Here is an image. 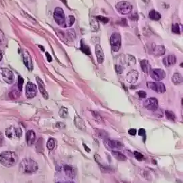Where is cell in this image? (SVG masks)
I'll use <instances>...</instances> for the list:
<instances>
[{
  "mask_svg": "<svg viewBox=\"0 0 183 183\" xmlns=\"http://www.w3.org/2000/svg\"><path fill=\"white\" fill-rule=\"evenodd\" d=\"M182 75L179 73H175L172 77V82L175 84H180L182 83Z\"/></svg>",
  "mask_w": 183,
  "mask_h": 183,
  "instance_id": "d4e9b609",
  "label": "cell"
},
{
  "mask_svg": "<svg viewBox=\"0 0 183 183\" xmlns=\"http://www.w3.org/2000/svg\"><path fill=\"white\" fill-rule=\"evenodd\" d=\"M23 57V61H24V65H25L26 68H28L29 70H32L33 68L32 65V58L29 53L27 51L24 50L22 54Z\"/></svg>",
  "mask_w": 183,
  "mask_h": 183,
  "instance_id": "4fadbf2b",
  "label": "cell"
},
{
  "mask_svg": "<svg viewBox=\"0 0 183 183\" xmlns=\"http://www.w3.org/2000/svg\"><path fill=\"white\" fill-rule=\"evenodd\" d=\"M149 18L152 19V20L158 21L159 19H161V15L158 13V12L156 11V10H152L150 12H149Z\"/></svg>",
  "mask_w": 183,
  "mask_h": 183,
  "instance_id": "cb8c5ba5",
  "label": "cell"
},
{
  "mask_svg": "<svg viewBox=\"0 0 183 183\" xmlns=\"http://www.w3.org/2000/svg\"><path fill=\"white\" fill-rule=\"evenodd\" d=\"M165 114H166V117H167V119H168L169 120L176 121L177 117H176L175 114H174L173 111H169V110H166V111H165Z\"/></svg>",
  "mask_w": 183,
  "mask_h": 183,
  "instance_id": "4316f807",
  "label": "cell"
},
{
  "mask_svg": "<svg viewBox=\"0 0 183 183\" xmlns=\"http://www.w3.org/2000/svg\"><path fill=\"white\" fill-rule=\"evenodd\" d=\"M150 75L151 77L154 79L155 81H161L163 80L166 77V73L162 69H152L150 70Z\"/></svg>",
  "mask_w": 183,
  "mask_h": 183,
  "instance_id": "8fae6325",
  "label": "cell"
},
{
  "mask_svg": "<svg viewBox=\"0 0 183 183\" xmlns=\"http://www.w3.org/2000/svg\"><path fill=\"white\" fill-rule=\"evenodd\" d=\"M26 139L28 146L33 145L35 142V140H36V133L32 130L28 131L26 133Z\"/></svg>",
  "mask_w": 183,
  "mask_h": 183,
  "instance_id": "5bb4252c",
  "label": "cell"
},
{
  "mask_svg": "<svg viewBox=\"0 0 183 183\" xmlns=\"http://www.w3.org/2000/svg\"><path fill=\"white\" fill-rule=\"evenodd\" d=\"M18 161V157L16 154L12 151H5L0 155V163L5 167H11L15 166Z\"/></svg>",
  "mask_w": 183,
  "mask_h": 183,
  "instance_id": "7a4b0ae2",
  "label": "cell"
},
{
  "mask_svg": "<svg viewBox=\"0 0 183 183\" xmlns=\"http://www.w3.org/2000/svg\"><path fill=\"white\" fill-rule=\"evenodd\" d=\"M4 40V35H3V32L0 30V42L3 41Z\"/></svg>",
  "mask_w": 183,
  "mask_h": 183,
  "instance_id": "bcb514c9",
  "label": "cell"
},
{
  "mask_svg": "<svg viewBox=\"0 0 183 183\" xmlns=\"http://www.w3.org/2000/svg\"><path fill=\"white\" fill-rule=\"evenodd\" d=\"M144 106L148 110L155 111L158 109V101L155 98H149L144 102Z\"/></svg>",
  "mask_w": 183,
  "mask_h": 183,
  "instance_id": "9c48e42d",
  "label": "cell"
},
{
  "mask_svg": "<svg viewBox=\"0 0 183 183\" xmlns=\"http://www.w3.org/2000/svg\"><path fill=\"white\" fill-rule=\"evenodd\" d=\"M5 140H4V135H3L2 133L0 132V147L1 146H2L3 144H4Z\"/></svg>",
  "mask_w": 183,
  "mask_h": 183,
  "instance_id": "b9f144b4",
  "label": "cell"
},
{
  "mask_svg": "<svg viewBox=\"0 0 183 183\" xmlns=\"http://www.w3.org/2000/svg\"><path fill=\"white\" fill-rule=\"evenodd\" d=\"M105 146L108 149H120L122 147V144L119 141L105 139L104 141Z\"/></svg>",
  "mask_w": 183,
  "mask_h": 183,
  "instance_id": "7c38bea8",
  "label": "cell"
},
{
  "mask_svg": "<svg viewBox=\"0 0 183 183\" xmlns=\"http://www.w3.org/2000/svg\"><path fill=\"white\" fill-rule=\"evenodd\" d=\"M54 18L59 26L62 27H69L73 24L75 18L73 15H70L68 18H66L64 11L61 8H56L54 13Z\"/></svg>",
  "mask_w": 183,
  "mask_h": 183,
  "instance_id": "6da1fadb",
  "label": "cell"
},
{
  "mask_svg": "<svg viewBox=\"0 0 183 183\" xmlns=\"http://www.w3.org/2000/svg\"><path fill=\"white\" fill-rule=\"evenodd\" d=\"M147 87L158 93H163L166 92V87L162 82H147Z\"/></svg>",
  "mask_w": 183,
  "mask_h": 183,
  "instance_id": "ba28073f",
  "label": "cell"
},
{
  "mask_svg": "<svg viewBox=\"0 0 183 183\" xmlns=\"http://www.w3.org/2000/svg\"><path fill=\"white\" fill-rule=\"evenodd\" d=\"M59 115L62 118H65L68 117V108H66L65 107H62L60 110H59Z\"/></svg>",
  "mask_w": 183,
  "mask_h": 183,
  "instance_id": "f546056e",
  "label": "cell"
},
{
  "mask_svg": "<svg viewBox=\"0 0 183 183\" xmlns=\"http://www.w3.org/2000/svg\"><path fill=\"white\" fill-rule=\"evenodd\" d=\"M37 82H38V87H39L40 92H41V94L43 95V98H45V99H48V93H47L46 90H45V84L43 82V81L40 79L39 77H37Z\"/></svg>",
  "mask_w": 183,
  "mask_h": 183,
  "instance_id": "ac0fdd59",
  "label": "cell"
},
{
  "mask_svg": "<svg viewBox=\"0 0 183 183\" xmlns=\"http://www.w3.org/2000/svg\"><path fill=\"white\" fill-rule=\"evenodd\" d=\"M83 145H84V147H85V149H86V151H87V152H90V149H88V147H87V146H86V145H85V144H83Z\"/></svg>",
  "mask_w": 183,
  "mask_h": 183,
  "instance_id": "c3c4849f",
  "label": "cell"
},
{
  "mask_svg": "<svg viewBox=\"0 0 183 183\" xmlns=\"http://www.w3.org/2000/svg\"><path fill=\"white\" fill-rule=\"evenodd\" d=\"M112 155L114 156V158H116L119 161H126L128 160V158H127L125 155H123L122 152L117 150L112 151Z\"/></svg>",
  "mask_w": 183,
  "mask_h": 183,
  "instance_id": "44dd1931",
  "label": "cell"
},
{
  "mask_svg": "<svg viewBox=\"0 0 183 183\" xmlns=\"http://www.w3.org/2000/svg\"><path fill=\"white\" fill-rule=\"evenodd\" d=\"M117 11H119V13L123 14V15H127L131 13L133 6L129 2L127 1H121L119 2L116 5Z\"/></svg>",
  "mask_w": 183,
  "mask_h": 183,
  "instance_id": "277c9868",
  "label": "cell"
},
{
  "mask_svg": "<svg viewBox=\"0 0 183 183\" xmlns=\"http://www.w3.org/2000/svg\"><path fill=\"white\" fill-rule=\"evenodd\" d=\"M45 55L47 56V59H48V62H51V61L52 60V56H51L50 54H49L48 52H45Z\"/></svg>",
  "mask_w": 183,
  "mask_h": 183,
  "instance_id": "f6af8a7d",
  "label": "cell"
},
{
  "mask_svg": "<svg viewBox=\"0 0 183 183\" xmlns=\"http://www.w3.org/2000/svg\"><path fill=\"white\" fill-rule=\"evenodd\" d=\"M116 70H117V72L118 73H122L123 72V68L119 65L116 66Z\"/></svg>",
  "mask_w": 183,
  "mask_h": 183,
  "instance_id": "ee69618b",
  "label": "cell"
},
{
  "mask_svg": "<svg viewBox=\"0 0 183 183\" xmlns=\"http://www.w3.org/2000/svg\"><path fill=\"white\" fill-rule=\"evenodd\" d=\"M141 65V68L144 73H148L150 72L151 70V65L149 64V61L147 60V59H144V60H141L140 62Z\"/></svg>",
  "mask_w": 183,
  "mask_h": 183,
  "instance_id": "ffe728a7",
  "label": "cell"
},
{
  "mask_svg": "<svg viewBox=\"0 0 183 183\" xmlns=\"http://www.w3.org/2000/svg\"><path fill=\"white\" fill-rule=\"evenodd\" d=\"M172 31H173V32L175 33V34H180V27H179V25L178 24H173V26H172Z\"/></svg>",
  "mask_w": 183,
  "mask_h": 183,
  "instance_id": "d6a6232c",
  "label": "cell"
},
{
  "mask_svg": "<svg viewBox=\"0 0 183 183\" xmlns=\"http://www.w3.org/2000/svg\"><path fill=\"white\" fill-rule=\"evenodd\" d=\"M68 183H74V182H68Z\"/></svg>",
  "mask_w": 183,
  "mask_h": 183,
  "instance_id": "f907efd6",
  "label": "cell"
},
{
  "mask_svg": "<svg viewBox=\"0 0 183 183\" xmlns=\"http://www.w3.org/2000/svg\"><path fill=\"white\" fill-rule=\"evenodd\" d=\"M165 48L163 45H157L155 46L153 48V53L155 54L156 56H161L165 54Z\"/></svg>",
  "mask_w": 183,
  "mask_h": 183,
  "instance_id": "7402d4cb",
  "label": "cell"
},
{
  "mask_svg": "<svg viewBox=\"0 0 183 183\" xmlns=\"http://www.w3.org/2000/svg\"><path fill=\"white\" fill-rule=\"evenodd\" d=\"M110 44L111 45L112 50L118 52L122 45V38L119 33H113L110 38Z\"/></svg>",
  "mask_w": 183,
  "mask_h": 183,
  "instance_id": "5b68a950",
  "label": "cell"
},
{
  "mask_svg": "<svg viewBox=\"0 0 183 183\" xmlns=\"http://www.w3.org/2000/svg\"><path fill=\"white\" fill-rule=\"evenodd\" d=\"M95 133L96 135H98L99 138H107L108 137V133H107L106 131H103V130H100V129H95Z\"/></svg>",
  "mask_w": 183,
  "mask_h": 183,
  "instance_id": "484cf974",
  "label": "cell"
},
{
  "mask_svg": "<svg viewBox=\"0 0 183 183\" xmlns=\"http://www.w3.org/2000/svg\"><path fill=\"white\" fill-rule=\"evenodd\" d=\"M63 168H64L65 174L67 177H70V178H74L75 176V168L73 166H70V165H65L63 167Z\"/></svg>",
  "mask_w": 183,
  "mask_h": 183,
  "instance_id": "d6986e66",
  "label": "cell"
},
{
  "mask_svg": "<svg viewBox=\"0 0 183 183\" xmlns=\"http://www.w3.org/2000/svg\"><path fill=\"white\" fill-rule=\"evenodd\" d=\"M22 131L20 128L11 126L7 128L5 131V135L10 138H19L22 135Z\"/></svg>",
  "mask_w": 183,
  "mask_h": 183,
  "instance_id": "8992f818",
  "label": "cell"
},
{
  "mask_svg": "<svg viewBox=\"0 0 183 183\" xmlns=\"http://www.w3.org/2000/svg\"><path fill=\"white\" fill-rule=\"evenodd\" d=\"M129 18L132 21H136L138 19V15L136 13H133L131 15H130Z\"/></svg>",
  "mask_w": 183,
  "mask_h": 183,
  "instance_id": "74e56055",
  "label": "cell"
},
{
  "mask_svg": "<svg viewBox=\"0 0 183 183\" xmlns=\"http://www.w3.org/2000/svg\"><path fill=\"white\" fill-rule=\"evenodd\" d=\"M60 125L62 126V128H64V127H65V124H63V123H62V122L57 123V127H58V128H59V127Z\"/></svg>",
  "mask_w": 183,
  "mask_h": 183,
  "instance_id": "7dc6e473",
  "label": "cell"
},
{
  "mask_svg": "<svg viewBox=\"0 0 183 183\" xmlns=\"http://www.w3.org/2000/svg\"><path fill=\"white\" fill-rule=\"evenodd\" d=\"M137 93H138V96H139L141 98H145L146 97H147V93L144 91H139Z\"/></svg>",
  "mask_w": 183,
  "mask_h": 183,
  "instance_id": "60d3db41",
  "label": "cell"
},
{
  "mask_svg": "<svg viewBox=\"0 0 183 183\" xmlns=\"http://www.w3.org/2000/svg\"><path fill=\"white\" fill-rule=\"evenodd\" d=\"M163 62L166 67L172 66L177 62V57L175 55H168L163 58Z\"/></svg>",
  "mask_w": 183,
  "mask_h": 183,
  "instance_id": "e0dca14e",
  "label": "cell"
},
{
  "mask_svg": "<svg viewBox=\"0 0 183 183\" xmlns=\"http://www.w3.org/2000/svg\"><path fill=\"white\" fill-rule=\"evenodd\" d=\"M95 18L98 21V22H101L102 23H103V24H107L109 22V19L108 18L104 17V16H101V15H99V16H96Z\"/></svg>",
  "mask_w": 183,
  "mask_h": 183,
  "instance_id": "e575fe53",
  "label": "cell"
},
{
  "mask_svg": "<svg viewBox=\"0 0 183 183\" xmlns=\"http://www.w3.org/2000/svg\"><path fill=\"white\" fill-rule=\"evenodd\" d=\"M134 157L135 158V159L138 160V161H143V160L144 159V156L143 155L141 154V153H140L139 152H137V151H135L134 152Z\"/></svg>",
  "mask_w": 183,
  "mask_h": 183,
  "instance_id": "836d02e7",
  "label": "cell"
},
{
  "mask_svg": "<svg viewBox=\"0 0 183 183\" xmlns=\"http://www.w3.org/2000/svg\"><path fill=\"white\" fill-rule=\"evenodd\" d=\"M55 145H56L55 140H54L53 138H49L48 141H47V144H46L47 148H48L49 150H52V149L55 147Z\"/></svg>",
  "mask_w": 183,
  "mask_h": 183,
  "instance_id": "f1b7e54d",
  "label": "cell"
},
{
  "mask_svg": "<svg viewBox=\"0 0 183 183\" xmlns=\"http://www.w3.org/2000/svg\"><path fill=\"white\" fill-rule=\"evenodd\" d=\"M57 183H61V182H57Z\"/></svg>",
  "mask_w": 183,
  "mask_h": 183,
  "instance_id": "816d5d0a",
  "label": "cell"
},
{
  "mask_svg": "<svg viewBox=\"0 0 183 183\" xmlns=\"http://www.w3.org/2000/svg\"><path fill=\"white\" fill-rule=\"evenodd\" d=\"M37 92H38V90H37L36 85L32 82H28L26 88V94L27 98H29V99L33 98L36 96Z\"/></svg>",
  "mask_w": 183,
  "mask_h": 183,
  "instance_id": "30bf717a",
  "label": "cell"
},
{
  "mask_svg": "<svg viewBox=\"0 0 183 183\" xmlns=\"http://www.w3.org/2000/svg\"><path fill=\"white\" fill-rule=\"evenodd\" d=\"M138 135H139L140 136H142V137L146 136L145 129H144V128H141V129H139V131H138Z\"/></svg>",
  "mask_w": 183,
  "mask_h": 183,
  "instance_id": "ab89813d",
  "label": "cell"
},
{
  "mask_svg": "<svg viewBox=\"0 0 183 183\" xmlns=\"http://www.w3.org/2000/svg\"><path fill=\"white\" fill-rule=\"evenodd\" d=\"M138 78V73L136 70H133L131 71H130L129 73L127 74L126 80L128 81V82L129 83H135Z\"/></svg>",
  "mask_w": 183,
  "mask_h": 183,
  "instance_id": "9a60e30c",
  "label": "cell"
},
{
  "mask_svg": "<svg viewBox=\"0 0 183 183\" xmlns=\"http://www.w3.org/2000/svg\"><path fill=\"white\" fill-rule=\"evenodd\" d=\"M128 133L131 135H135L136 134V130H135V128H131V129H130L129 131H128Z\"/></svg>",
  "mask_w": 183,
  "mask_h": 183,
  "instance_id": "7bdbcfd3",
  "label": "cell"
},
{
  "mask_svg": "<svg viewBox=\"0 0 183 183\" xmlns=\"http://www.w3.org/2000/svg\"><path fill=\"white\" fill-rule=\"evenodd\" d=\"M95 54H96V57H97V60H98V62L99 64H102L104 61V54H103V51L101 47H100V45H96L95 47Z\"/></svg>",
  "mask_w": 183,
  "mask_h": 183,
  "instance_id": "2e32d148",
  "label": "cell"
},
{
  "mask_svg": "<svg viewBox=\"0 0 183 183\" xmlns=\"http://www.w3.org/2000/svg\"><path fill=\"white\" fill-rule=\"evenodd\" d=\"M92 115L94 116L95 119H96L97 121H99L100 122V121L101 120V117H100V115L98 113V112L94 111H92Z\"/></svg>",
  "mask_w": 183,
  "mask_h": 183,
  "instance_id": "8d00e7d4",
  "label": "cell"
},
{
  "mask_svg": "<svg viewBox=\"0 0 183 183\" xmlns=\"http://www.w3.org/2000/svg\"><path fill=\"white\" fill-rule=\"evenodd\" d=\"M99 22H98V20L95 18V17L93 18H92V22L91 23V26H92V29H93L94 30V29H95V26L96 25V26H98V27H99V23H98Z\"/></svg>",
  "mask_w": 183,
  "mask_h": 183,
  "instance_id": "d590c367",
  "label": "cell"
},
{
  "mask_svg": "<svg viewBox=\"0 0 183 183\" xmlns=\"http://www.w3.org/2000/svg\"><path fill=\"white\" fill-rule=\"evenodd\" d=\"M81 50L85 54H87V55H89L91 54V50L89 48V47L88 45L84 44L83 42L82 41V43H81Z\"/></svg>",
  "mask_w": 183,
  "mask_h": 183,
  "instance_id": "83f0119b",
  "label": "cell"
},
{
  "mask_svg": "<svg viewBox=\"0 0 183 183\" xmlns=\"http://www.w3.org/2000/svg\"><path fill=\"white\" fill-rule=\"evenodd\" d=\"M1 73L3 80L6 83L9 84L13 83L14 81H15V76H14L13 73L11 70L8 69V68H2Z\"/></svg>",
  "mask_w": 183,
  "mask_h": 183,
  "instance_id": "52a82bcc",
  "label": "cell"
},
{
  "mask_svg": "<svg viewBox=\"0 0 183 183\" xmlns=\"http://www.w3.org/2000/svg\"><path fill=\"white\" fill-rule=\"evenodd\" d=\"M117 24H119L120 26H128V22H127V20L125 18H122V20L119 21L117 22Z\"/></svg>",
  "mask_w": 183,
  "mask_h": 183,
  "instance_id": "f35d334b",
  "label": "cell"
},
{
  "mask_svg": "<svg viewBox=\"0 0 183 183\" xmlns=\"http://www.w3.org/2000/svg\"><path fill=\"white\" fill-rule=\"evenodd\" d=\"M74 123H75V125H76V127H78L79 129L83 130V131H84V130L86 129L85 124H84V121L82 120L81 118H79L78 117H75L74 119Z\"/></svg>",
  "mask_w": 183,
  "mask_h": 183,
  "instance_id": "603a6c76",
  "label": "cell"
},
{
  "mask_svg": "<svg viewBox=\"0 0 183 183\" xmlns=\"http://www.w3.org/2000/svg\"><path fill=\"white\" fill-rule=\"evenodd\" d=\"M2 53L0 51V61L2 60Z\"/></svg>",
  "mask_w": 183,
  "mask_h": 183,
  "instance_id": "681fc988",
  "label": "cell"
},
{
  "mask_svg": "<svg viewBox=\"0 0 183 183\" xmlns=\"http://www.w3.org/2000/svg\"><path fill=\"white\" fill-rule=\"evenodd\" d=\"M23 84H24V78H23L22 76L19 75L18 79V89L19 92H21L22 90Z\"/></svg>",
  "mask_w": 183,
  "mask_h": 183,
  "instance_id": "1f68e13d",
  "label": "cell"
},
{
  "mask_svg": "<svg viewBox=\"0 0 183 183\" xmlns=\"http://www.w3.org/2000/svg\"><path fill=\"white\" fill-rule=\"evenodd\" d=\"M38 169V165L32 159H24L19 164V171L24 174H32Z\"/></svg>",
  "mask_w": 183,
  "mask_h": 183,
  "instance_id": "3957f363",
  "label": "cell"
},
{
  "mask_svg": "<svg viewBox=\"0 0 183 183\" xmlns=\"http://www.w3.org/2000/svg\"><path fill=\"white\" fill-rule=\"evenodd\" d=\"M9 96H10V98H11L12 100H15L19 98V96H20V93L16 90H13L12 92H10V94H9Z\"/></svg>",
  "mask_w": 183,
  "mask_h": 183,
  "instance_id": "4dcf8cb0",
  "label": "cell"
}]
</instances>
